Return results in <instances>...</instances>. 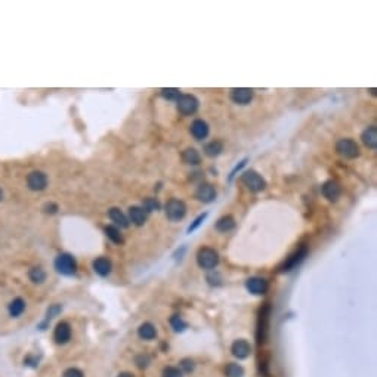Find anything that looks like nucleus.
I'll list each match as a JSON object with an SVG mask.
<instances>
[{"instance_id":"nucleus-1","label":"nucleus","mask_w":377,"mask_h":377,"mask_svg":"<svg viewBox=\"0 0 377 377\" xmlns=\"http://www.w3.org/2000/svg\"><path fill=\"white\" fill-rule=\"evenodd\" d=\"M269 315H271V306L266 303L265 306L260 308L259 315H257V324H256V339L257 343L262 345L266 342L268 337V330H269Z\"/></svg>"},{"instance_id":"nucleus-2","label":"nucleus","mask_w":377,"mask_h":377,"mask_svg":"<svg viewBox=\"0 0 377 377\" xmlns=\"http://www.w3.org/2000/svg\"><path fill=\"white\" fill-rule=\"evenodd\" d=\"M197 263L203 269H213L219 263V254L214 249L210 247H201L197 251Z\"/></svg>"},{"instance_id":"nucleus-3","label":"nucleus","mask_w":377,"mask_h":377,"mask_svg":"<svg viewBox=\"0 0 377 377\" xmlns=\"http://www.w3.org/2000/svg\"><path fill=\"white\" fill-rule=\"evenodd\" d=\"M166 216L170 222H179L185 218L187 214V204L182 200L178 198H170L166 203Z\"/></svg>"},{"instance_id":"nucleus-4","label":"nucleus","mask_w":377,"mask_h":377,"mask_svg":"<svg viewBox=\"0 0 377 377\" xmlns=\"http://www.w3.org/2000/svg\"><path fill=\"white\" fill-rule=\"evenodd\" d=\"M241 182L243 185L250 189L251 192H260L266 188V182L265 179L254 170H247L241 175Z\"/></svg>"},{"instance_id":"nucleus-5","label":"nucleus","mask_w":377,"mask_h":377,"mask_svg":"<svg viewBox=\"0 0 377 377\" xmlns=\"http://www.w3.org/2000/svg\"><path fill=\"white\" fill-rule=\"evenodd\" d=\"M176 106L182 116H192L198 110V99L194 95L181 93L179 98L176 99Z\"/></svg>"},{"instance_id":"nucleus-6","label":"nucleus","mask_w":377,"mask_h":377,"mask_svg":"<svg viewBox=\"0 0 377 377\" xmlns=\"http://www.w3.org/2000/svg\"><path fill=\"white\" fill-rule=\"evenodd\" d=\"M55 269L63 275H73V274H76L77 263L71 254L63 253L55 259Z\"/></svg>"},{"instance_id":"nucleus-7","label":"nucleus","mask_w":377,"mask_h":377,"mask_svg":"<svg viewBox=\"0 0 377 377\" xmlns=\"http://www.w3.org/2000/svg\"><path fill=\"white\" fill-rule=\"evenodd\" d=\"M306 254H308V247H306V246H300L297 250H294V251L284 260L283 265H280L278 271H280V272H289V271H292L293 268H296V266L306 257Z\"/></svg>"},{"instance_id":"nucleus-8","label":"nucleus","mask_w":377,"mask_h":377,"mask_svg":"<svg viewBox=\"0 0 377 377\" xmlns=\"http://www.w3.org/2000/svg\"><path fill=\"white\" fill-rule=\"evenodd\" d=\"M336 151L343 158H356L359 155V147L354 139H339L336 144Z\"/></svg>"},{"instance_id":"nucleus-9","label":"nucleus","mask_w":377,"mask_h":377,"mask_svg":"<svg viewBox=\"0 0 377 377\" xmlns=\"http://www.w3.org/2000/svg\"><path fill=\"white\" fill-rule=\"evenodd\" d=\"M27 185L31 191H43L47 187V176L40 170H34L27 176Z\"/></svg>"},{"instance_id":"nucleus-10","label":"nucleus","mask_w":377,"mask_h":377,"mask_svg":"<svg viewBox=\"0 0 377 377\" xmlns=\"http://www.w3.org/2000/svg\"><path fill=\"white\" fill-rule=\"evenodd\" d=\"M321 191H322V195H324L329 201H336L342 194V187L337 181L330 179L322 185Z\"/></svg>"},{"instance_id":"nucleus-11","label":"nucleus","mask_w":377,"mask_h":377,"mask_svg":"<svg viewBox=\"0 0 377 377\" xmlns=\"http://www.w3.org/2000/svg\"><path fill=\"white\" fill-rule=\"evenodd\" d=\"M246 289L251 293V294H256V296H260V294H265L266 290H268V281L265 278H260V277H253V278H249L246 281Z\"/></svg>"},{"instance_id":"nucleus-12","label":"nucleus","mask_w":377,"mask_h":377,"mask_svg":"<svg viewBox=\"0 0 377 377\" xmlns=\"http://www.w3.org/2000/svg\"><path fill=\"white\" fill-rule=\"evenodd\" d=\"M71 339V327L68 322H60V324L55 327V332H53V340H55L58 345H64Z\"/></svg>"},{"instance_id":"nucleus-13","label":"nucleus","mask_w":377,"mask_h":377,"mask_svg":"<svg viewBox=\"0 0 377 377\" xmlns=\"http://www.w3.org/2000/svg\"><path fill=\"white\" fill-rule=\"evenodd\" d=\"M195 198L201 203H211L216 198V189L210 184H201L195 191Z\"/></svg>"},{"instance_id":"nucleus-14","label":"nucleus","mask_w":377,"mask_h":377,"mask_svg":"<svg viewBox=\"0 0 377 377\" xmlns=\"http://www.w3.org/2000/svg\"><path fill=\"white\" fill-rule=\"evenodd\" d=\"M231 99L238 105H247L253 99V90L247 87H235L231 90Z\"/></svg>"},{"instance_id":"nucleus-15","label":"nucleus","mask_w":377,"mask_h":377,"mask_svg":"<svg viewBox=\"0 0 377 377\" xmlns=\"http://www.w3.org/2000/svg\"><path fill=\"white\" fill-rule=\"evenodd\" d=\"M189 132L191 135L197 139V141H201V139H206L207 135H209V125L201 120V119H197L191 123L189 126Z\"/></svg>"},{"instance_id":"nucleus-16","label":"nucleus","mask_w":377,"mask_h":377,"mask_svg":"<svg viewBox=\"0 0 377 377\" xmlns=\"http://www.w3.org/2000/svg\"><path fill=\"white\" fill-rule=\"evenodd\" d=\"M231 352H232V355H234L235 358H238V359H244V358H247V356L250 355V352H251V346H250V343H249L247 340L240 339V340H235V342L232 343V346H231Z\"/></svg>"},{"instance_id":"nucleus-17","label":"nucleus","mask_w":377,"mask_h":377,"mask_svg":"<svg viewBox=\"0 0 377 377\" xmlns=\"http://www.w3.org/2000/svg\"><path fill=\"white\" fill-rule=\"evenodd\" d=\"M147 218H148V213L139 207V206H132L129 209V219L130 222H133L136 227H142L145 222H147Z\"/></svg>"},{"instance_id":"nucleus-18","label":"nucleus","mask_w":377,"mask_h":377,"mask_svg":"<svg viewBox=\"0 0 377 377\" xmlns=\"http://www.w3.org/2000/svg\"><path fill=\"white\" fill-rule=\"evenodd\" d=\"M93 266V271L101 275V277H106L110 272H111V262L106 259V257H98L93 260L92 263Z\"/></svg>"},{"instance_id":"nucleus-19","label":"nucleus","mask_w":377,"mask_h":377,"mask_svg":"<svg viewBox=\"0 0 377 377\" xmlns=\"http://www.w3.org/2000/svg\"><path fill=\"white\" fill-rule=\"evenodd\" d=\"M108 216H110V219H111L116 225H119L120 228H127V227H129V219H127V216H126V214H125L120 209H117V207L110 209V210H108Z\"/></svg>"},{"instance_id":"nucleus-20","label":"nucleus","mask_w":377,"mask_h":377,"mask_svg":"<svg viewBox=\"0 0 377 377\" xmlns=\"http://www.w3.org/2000/svg\"><path fill=\"white\" fill-rule=\"evenodd\" d=\"M361 139L364 142L365 147H368L370 149H374L377 147V129L376 126H370L367 127L362 135H361Z\"/></svg>"},{"instance_id":"nucleus-21","label":"nucleus","mask_w":377,"mask_h":377,"mask_svg":"<svg viewBox=\"0 0 377 377\" xmlns=\"http://www.w3.org/2000/svg\"><path fill=\"white\" fill-rule=\"evenodd\" d=\"M181 158H182V161L185 165H189V166H197V165H200V161H201V157H200V154L195 148L184 149Z\"/></svg>"},{"instance_id":"nucleus-22","label":"nucleus","mask_w":377,"mask_h":377,"mask_svg":"<svg viewBox=\"0 0 377 377\" xmlns=\"http://www.w3.org/2000/svg\"><path fill=\"white\" fill-rule=\"evenodd\" d=\"M138 336L144 340H152L157 336V330L151 322H144L138 329Z\"/></svg>"},{"instance_id":"nucleus-23","label":"nucleus","mask_w":377,"mask_h":377,"mask_svg":"<svg viewBox=\"0 0 377 377\" xmlns=\"http://www.w3.org/2000/svg\"><path fill=\"white\" fill-rule=\"evenodd\" d=\"M224 151V142L222 141H211L209 144H206L204 147V154L207 157H218L221 152Z\"/></svg>"},{"instance_id":"nucleus-24","label":"nucleus","mask_w":377,"mask_h":377,"mask_svg":"<svg viewBox=\"0 0 377 377\" xmlns=\"http://www.w3.org/2000/svg\"><path fill=\"white\" fill-rule=\"evenodd\" d=\"M235 227V221L231 214H227V216H222L218 222H216V230L219 232H228L231 230H234Z\"/></svg>"},{"instance_id":"nucleus-25","label":"nucleus","mask_w":377,"mask_h":377,"mask_svg":"<svg viewBox=\"0 0 377 377\" xmlns=\"http://www.w3.org/2000/svg\"><path fill=\"white\" fill-rule=\"evenodd\" d=\"M104 231H105V235L108 237L114 244H123V243H125V238H123V235H122V232H120L119 228L110 225V227H105Z\"/></svg>"},{"instance_id":"nucleus-26","label":"nucleus","mask_w":377,"mask_h":377,"mask_svg":"<svg viewBox=\"0 0 377 377\" xmlns=\"http://www.w3.org/2000/svg\"><path fill=\"white\" fill-rule=\"evenodd\" d=\"M9 314L11 316H20L24 311H25V302L21 299V297H17L14 299L11 303H9Z\"/></svg>"},{"instance_id":"nucleus-27","label":"nucleus","mask_w":377,"mask_h":377,"mask_svg":"<svg viewBox=\"0 0 377 377\" xmlns=\"http://www.w3.org/2000/svg\"><path fill=\"white\" fill-rule=\"evenodd\" d=\"M28 277H30V280H31L33 283H36V284H42V283L46 280V272L43 271V269H42L40 266H34L33 269H30Z\"/></svg>"},{"instance_id":"nucleus-28","label":"nucleus","mask_w":377,"mask_h":377,"mask_svg":"<svg viewBox=\"0 0 377 377\" xmlns=\"http://www.w3.org/2000/svg\"><path fill=\"white\" fill-rule=\"evenodd\" d=\"M225 374H227V377H243L244 376V370H243L241 365L230 362L225 367Z\"/></svg>"},{"instance_id":"nucleus-29","label":"nucleus","mask_w":377,"mask_h":377,"mask_svg":"<svg viewBox=\"0 0 377 377\" xmlns=\"http://www.w3.org/2000/svg\"><path fill=\"white\" fill-rule=\"evenodd\" d=\"M170 326L173 327L175 332H184V330L187 329V322L182 319V316L173 315V316L170 318Z\"/></svg>"},{"instance_id":"nucleus-30","label":"nucleus","mask_w":377,"mask_h":377,"mask_svg":"<svg viewBox=\"0 0 377 377\" xmlns=\"http://www.w3.org/2000/svg\"><path fill=\"white\" fill-rule=\"evenodd\" d=\"M179 95H181L179 89H175V87L161 89V96H163L165 99H168V101H176L179 98Z\"/></svg>"},{"instance_id":"nucleus-31","label":"nucleus","mask_w":377,"mask_h":377,"mask_svg":"<svg viewBox=\"0 0 377 377\" xmlns=\"http://www.w3.org/2000/svg\"><path fill=\"white\" fill-rule=\"evenodd\" d=\"M142 209H144L147 213H148V211H154V210H158V209H160V203H158V200H155V198H147V200L144 201Z\"/></svg>"},{"instance_id":"nucleus-32","label":"nucleus","mask_w":377,"mask_h":377,"mask_svg":"<svg viewBox=\"0 0 377 377\" xmlns=\"http://www.w3.org/2000/svg\"><path fill=\"white\" fill-rule=\"evenodd\" d=\"M161 377H182V373L176 367H166L163 370V374H161Z\"/></svg>"},{"instance_id":"nucleus-33","label":"nucleus","mask_w":377,"mask_h":377,"mask_svg":"<svg viewBox=\"0 0 377 377\" xmlns=\"http://www.w3.org/2000/svg\"><path fill=\"white\" fill-rule=\"evenodd\" d=\"M206 218H207V213H203V214H200V216H198V218H195V221H194V222H192V224L188 227L187 232H188V234H191L192 231H195V230H197V228H198V227L203 224V221H204Z\"/></svg>"},{"instance_id":"nucleus-34","label":"nucleus","mask_w":377,"mask_h":377,"mask_svg":"<svg viewBox=\"0 0 377 377\" xmlns=\"http://www.w3.org/2000/svg\"><path fill=\"white\" fill-rule=\"evenodd\" d=\"M63 311V306L61 305H58V303H55V305H52L49 309H47V319H50V318H55L60 312Z\"/></svg>"},{"instance_id":"nucleus-35","label":"nucleus","mask_w":377,"mask_h":377,"mask_svg":"<svg viewBox=\"0 0 377 377\" xmlns=\"http://www.w3.org/2000/svg\"><path fill=\"white\" fill-rule=\"evenodd\" d=\"M135 362H136V365L139 367V368H147L148 367V364H149V356L148 355H138L136 356V359H135Z\"/></svg>"},{"instance_id":"nucleus-36","label":"nucleus","mask_w":377,"mask_h":377,"mask_svg":"<svg viewBox=\"0 0 377 377\" xmlns=\"http://www.w3.org/2000/svg\"><path fill=\"white\" fill-rule=\"evenodd\" d=\"M63 377H84V374L79 368H68Z\"/></svg>"},{"instance_id":"nucleus-37","label":"nucleus","mask_w":377,"mask_h":377,"mask_svg":"<svg viewBox=\"0 0 377 377\" xmlns=\"http://www.w3.org/2000/svg\"><path fill=\"white\" fill-rule=\"evenodd\" d=\"M246 163H247V158H244L243 161H240V165H237L235 168H234V170L231 172V175H230V181H232V178L235 176V173L238 172V170H241L244 166H246Z\"/></svg>"},{"instance_id":"nucleus-38","label":"nucleus","mask_w":377,"mask_h":377,"mask_svg":"<svg viewBox=\"0 0 377 377\" xmlns=\"http://www.w3.org/2000/svg\"><path fill=\"white\" fill-rule=\"evenodd\" d=\"M182 368H184L185 371H191V370L194 368V362H192L191 359H184V361H182Z\"/></svg>"},{"instance_id":"nucleus-39","label":"nucleus","mask_w":377,"mask_h":377,"mask_svg":"<svg viewBox=\"0 0 377 377\" xmlns=\"http://www.w3.org/2000/svg\"><path fill=\"white\" fill-rule=\"evenodd\" d=\"M57 210H58V206L53 203L44 206V211H47V213H57Z\"/></svg>"},{"instance_id":"nucleus-40","label":"nucleus","mask_w":377,"mask_h":377,"mask_svg":"<svg viewBox=\"0 0 377 377\" xmlns=\"http://www.w3.org/2000/svg\"><path fill=\"white\" fill-rule=\"evenodd\" d=\"M117 377H133V374H130V373H120Z\"/></svg>"},{"instance_id":"nucleus-41","label":"nucleus","mask_w":377,"mask_h":377,"mask_svg":"<svg viewBox=\"0 0 377 377\" xmlns=\"http://www.w3.org/2000/svg\"><path fill=\"white\" fill-rule=\"evenodd\" d=\"M2 198H3V192H2V191H0V200H2Z\"/></svg>"}]
</instances>
